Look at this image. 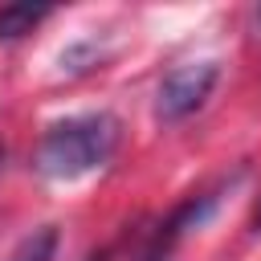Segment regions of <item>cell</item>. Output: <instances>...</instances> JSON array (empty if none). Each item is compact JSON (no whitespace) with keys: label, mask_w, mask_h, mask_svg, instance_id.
<instances>
[{"label":"cell","mask_w":261,"mask_h":261,"mask_svg":"<svg viewBox=\"0 0 261 261\" xmlns=\"http://www.w3.org/2000/svg\"><path fill=\"white\" fill-rule=\"evenodd\" d=\"M118 139H122V122L110 110L61 118L37 143V171L49 179H61V184L82 179V175H90L114 159Z\"/></svg>","instance_id":"obj_1"},{"label":"cell","mask_w":261,"mask_h":261,"mask_svg":"<svg viewBox=\"0 0 261 261\" xmlns=\"http://www.w3.org/2000/svg\"><path fill=\"white\" fill-rule=\"evenodd\" d=\"M216 61H188V65H175L163 82H159V94H155V114L163 122H184L188 114H196L212 90H216Z\"/></svg>","instance_id":"obj_2"},{"label":"cell","mask_w":261,"mask_h":261,"mask_svg":"<svg viewBox=\"0 0 261 261\" xmlns=\"http://www.w3.org/2000/svg\"><path fill=\"white\" fill-rule=\"evenodd\" d=\"M57 245H61L57 224H41V228H33L29 237H20L16 249H12L4 261H53V257H57Z\"/></svg>","instance_id":"obj_3"},{"label":"cell","mask_w":261,"mask_h":261,"mask_svg":"<svg viewBox=\"0 0 261 261\" xmlns=\"http://www.w3.org/2000/svg\"><path fill=\"white\" fill-rule=\"evenodd\" d=\"M45 16H49V8H41V4H4L0 8V41H16V37L33 33Z\"/></svg>","instance_id":"obj_4"},{"label":"cell","mask_w":261,"mask_h":261,"mask_svg":"<svg viewBox=\"0 0 261 261\" xmlns=\"http://www.w3.org/2000/svg\"><path fill=\"white\" fill-rule=\"evenodd\" d=\"M257 228H261V212H257Z\"/></svg>","instance_id":"obj_5"}]
</instances>
